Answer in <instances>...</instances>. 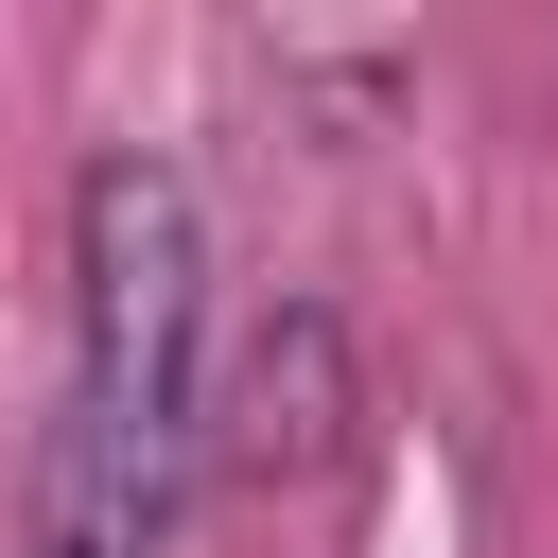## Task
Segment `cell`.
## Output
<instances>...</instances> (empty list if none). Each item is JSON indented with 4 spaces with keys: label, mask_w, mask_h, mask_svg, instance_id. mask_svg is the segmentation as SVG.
Masks as SVG:
<instances>
[{
    "label": "cell",
    "mask_w": 558,
    "mask_h": 558,
    "mask_svg": "<svg viewBox=\"0 0 558 558\" xmlns=\"http://www.w3.org/2000/svg\"><path fill=\"white\" fill-rule=\"evenodd\" d=\"M331 436H349V331L296 296V314H262V331H244V366L209 384V471H244V488H262V471H314Z\"/></svg>",
    "instance_id": "obj_2"
},
{
    "label": "cell",
    "mask_w": 558,
    "mask_h": 558,
    "mask_svg": "<svg viewBox=\"0 0 558 558\" xmlns=\"http://www.w3.org/2000/svg\"><path fill=\"white\" fill-rule=\"evenodd\" d=\"M192 471H209V227L174 157L105 140L70 174V366L17 558H174Z\"/></svg>",
    "instance_id": "obj_1"
}]
</instances>
